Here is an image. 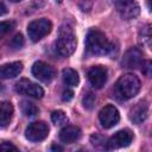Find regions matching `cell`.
I'll use <instances>...</instances> for the list:
<instances>
[{"instance_id": "cell-9", "label": "cell", "mask_w": 152, "mask_h": 152, "mask_svg": "<svg viewBox=\"0 0 152 152\" xmlns=\"http://www.w3.org/2000/svg\"><path fill=\"white\" fill-rule=\"evenodd\" d=\"M32 75L36 78H38L39 81H42L44 83H49L55 78L56 71L51 65H49L42 61H38L32 65Z\"/></svg>"}, {"instance_id": "cell-16", "label": "cell", "mask_w": 152, "mask_h": 152, "mask_svg": "<svg viewBox=\"0 0 152 152\" xmlns=\"http://www.w3.org/2000/svg\"><path fill=\"white\" fill-rule=\"evenodd\" d=\"M13 116V106L8 101H2L0 104V125L1 127H6Z\"/></svg>"}, {"instance_id": "cell-14", "label": "cell", "mask_w": 152, "mask_h": 152, "mask_svg": "<svg viewBox=\"0 0 152 152\" xmlns=\"http://www.w3.org/2000/svg\"><path fill=\"white\" fill-rule=\"evenodd\" d=\"M80 137H81V129L71 125L63 127L59 132V139L65 144H72L76 140H78Z\"/></svg>"}, {"instance_id": "cell-15", "label": "cell", "mask_w": 152, "mask_h": 152, "mask_svg": "<svg viewBox=\"0 0 152 152\" xmlns=\"http://www.w3.org/2000/svg\"><path fill=\"white\" fill-rule=\"evenodd\" d=\"M23 71V63L21 62H12L4 64L0 69V76L4 80L14 78Z\"/></svg>"}, {"instance_id": "cell-27", "label": "cell", "mask_w": 152, "mask_h": 152, "mask_svg": "<svg viewBox=\"0 0 152 152\" xmlns=\"http://www.w3.org/2000/svg\"><path fill=\"white\" fill-rule=\"evenodd\" d=\"M6 13V6L4 2H1V15H4Z\"/></svg>"}, {"instance_id": "cell-4", "label": "cell", "mask_w": 152, "mask_h": 152, "mask_svg": "<svg viewBox=\"0 0 152 152\" xmlns=\"http://www.w3.org/2000/svg\"><path fill=\"white\" fill-rule=\"evenodd\" d=\"M51 28H52L51 21L45 18H42L38 20H33L28 24L27 34L32 42H38L42 38H44L46 34H49Z\"/></svg>"}, {"instance_id": "cell-2", "label": "cell", "mask_w": 152, "mask_h": 152, "mask_svg": "<svg viewBox=\"0 0 152 152\" xmlns=\"http://www.w3.org/2000/svg\"><path fill=\"white\" fill-rule=\"evenodd\" d=\"M140 89V81L135 75H122L115 83V93L122 100L132 99L138 94Z\"/></svg>"}, {"instance_id": "cell-26", "label": "cell", "mask_w": 152, "mask_h": 152, "mask_svg": "<svg viewBox=\"0 0 152 152\" xmlns=\"http://www.w3.org/2000/svg\"><path fill=\"white\" fill-rule=\"evenodd\" d=\"M1 148H2V150H5V151H7V150H13V151H17V150H18V148H17L14 145L8 144V142H6V141H4V142L1 144Z\"/></svg>"}, {"instance_id": "cell-25", "label": "cell", "mask_w": 152, "mask_h": 152, "mask_svg": "<svg viewBox=\"0 0 152 152\" xmlns=\"http://www.w3.org/2000/svg\"><path fill=\"white\" fill-rule=\"evenodd\" d=\"M72 96H74V93H72L71 90L66 89V90H64V91H63V94H62V100L68 102V101H70V100L72 99Z\"/></svg>"}, {"instance_id": "cell-8", "label": "cell", "mask_w": 152, "mask_h": 152, "mask_svg": "<svg viewBox=\"0 0 152 152\" xmlns=\"http://www.w3.org/2000/svg\"><path fill=\"white\" fill-rule=\"evenodd\" d=\"M15 90L19 94H24V95H28L36 99H40L44 95V90L40 86L33 83L32 81L27 80V78H21L15 83Z\"/></svg>"}, {"instance_id": "cell-7", "label": "cell", "mask_w": 152, "mask_h": 152, "mask_svg": "<svg viewBox=\"0 0 152 152\" xmlns=\"http://www.w3.org/2000/svg\"><path fill=\"white\" fill-rule=\"evenodd\" d=\"M99 120H100L102 127L110 128V127L115 126L120 120L119 110L113 104H107L99 112Z\"/></svg>"}, {"instance_id": "cell-22", "label": "cell", "mask_w": 152, "mask_h": 152, "mask_svg": "<svg viewBox=\"0 0 152 152\" xmlns=\"http://www.w3.org/2000/svg\"><path fill=\"white\" fill-rule=\"evenodd\" d=\"M14 25H15L14 21H2L0 24V34L4 36L5 33L12 31L14 28Z\"/></svg>"}, {"instance_id": "cell-29", "label": "cell", "mask_w": 152, "mask_h": 152, "mask_svg": "<svg viewBox=\"0 0 152 152\" xmlns=\"http://www.w3.org/2000/svg\"><path fill=\"white\" fill-rule=\"evenodd\" d=\"M52 150H62V147H59V146H52Z\"/></svg>"}, {"instance_id": "cell-19", "label": "cell", "mask_w": 152, "mask_h": 152, "mask_svg": "<svg viewBox=\"0 0 152 152\" xmlns=\"http://www.w3.org/2000/svg\"><path fill=\"white\" fill-rule=\"evenodd\" d=\"M20 109H21L23 114L26 115V116H33L38 113V107L34 103H32L30 101H26V100L20 102Z\"/></svg>"}, {"instance_id": "cell-23", "label": "cell", "mask_w": 152, "mask_h": 152, "mask_svg": "<svg viewBox=\"0 0 152 152\" xmlns=\"http://www.w3.org/2000/svg\"><path fill=\"white\" fill-rule=\"evenodd\" d=\"M141 72L146 76H152V59L141 63Z\"/></svg>"}, {"instance_id": "cell-21", "label": "cell", "mask_w": 152, "mask_h": 152, "mask_svg": "<svg viewBox=\"0 0 152 152\" xmlns=\"http://www.w3.org/2000/svg\"><path fill=\"white\" fill-rule=\"evenodd\" d=\"M10 45H11V48H13V49H20V48L24 45V38H23V36H21L20 33L15 34V36L11 39Z\"/></svg>"}, {"instance_id": "cell-13", "label": "cell", "mask_w": 152, "mask_h": 152, "mask_svg": "<svg viewBox=\"0 0 152 152\" xmlns=\"http://www.w3.org/2000/svg\"><path fill=\"white\" fill-rule=\"evenodd\" d=\"M147 113H148V106H147V103L145 101H140L134 107H132V109L129 112V119L134 124L139 125V124H141V122H144L146 120Z\"/></svg>"}, {"instance_id": "cell-20", "label": "cell", "mask_w": 152, "mask_h": 152, "mask_svg": "<svg viewBox=\"0 0 152 152\" xmlns=\"http://www.w3.org/2000/svg\"><path fill=\"white\" fill-rule=\"evenodd\" d=\"M51 120L57 126H62V125H65L68 122V118H66V115H65V113L63 110H55V112H52Z\"/></svg>"}, {"instance_id": "cell-18", "label": "cell", "mask_w": 152, "mask_h": 152, "mask_svg": "<svg viewBox=\"0 0 152 152\" xmlns=\"http://www.w3.org/2000/svg\"><path fill=\"white\" fill-rule=\"evenodd\" d=\"M62 77H63L64 83L70 86V87H76L80 82L78 74L74 69H70V68H66L62 71Z\"/></svg>"}, {"instance_id": "cell-30", "label": "cell", "mask_w": 152, "mask_h": 152, "mask_svg": "<svg viewBox=\"0 0 152 152\" xmlns=\"http://www.w3.org/2000/svg\"><path fill=\"white\" fill-rule=\"evenodd\" d=\"M10 1H12V2H18V1H21V0H10Z\"/></svg>"}, {"instance_id": "cell-10", "label": "cell", "mask_w": 152, "mask_h": 152, "mask_svg": "<svg viewBox=\"0 0 152 152\" xmlns=\"http://www.w3.org/2000/svg\"><path fill=\"white\" fill-rule=\"evenodd\" d=\"M116 8L124 19H133L139 15L140 6L135 0H121L116 2Z\"/></svg>"}, {"instance_id": "cell-12", "label": "cell", "mask_w": 152, "mask_h": 152, "mask_svg": "<svg viewBox=\"0 0 152 152\" xmlns=\"http://www.w3.org/2000/svg\"><path fill=\"white\" fill-rule=\"evenodd\" d=\"M142 63V53L138 48H131L122 58V65L127 69H135Z\"/></svg>"}, {"instance_id": "cell-11", "label": "cell", "mask_w": 152, "mask_h": 152, "mask_svg": "<svg viewBox=\"0 0 152 152\" xmlns=\"http://www.w3.org/2000/svg\"><path fill=\"white\" fill-rule=\"evenodd\" d=\"M88 80L90 82V84L96 88L100 89L104 86L106 81H107V70L104 66L102 65H95L91 66L88 71Z\"/></svg>"}, {"instance_id": "cell-32", "label": "cell", "mask_w": 152, "mask_h": 152, "mask_svg": "<svg viewBox=\"0 0 152 152\" xmlns=\"http://www.w3.org/2000/svg\"><path fill=\"white\" fill-rule=\"evenodd\" d=\"M119 1H121V0H115V2H119Z\"/></svg>"}, {"instance_id": "cell-1", "label": "cell", "mask_w": 152, "mask_h": 152, "mask_svg": "<svg viewBox=\"0 0 152 152\" xmlns=\"http://www.w3.org/2000/svg\"><path fill=\"white\" fill-rule=\"evenodd\" d=\"M86 48L87 51L95 56H103L108 55L113 46L106 38L104 33L99 30H91L88 32L86 38Z\"/></svg>"}, {"instance_id": "cell-24", "label": "cell", "mask_w": 152, "mask_h": 152, "mask_svg": "<svg viewBox=\"0 0 152 152\" xmlns=\"http://www.w3.org/2000/svg\"><path fill=\"white\" fill-rule=\"evenodd\" d=\"M94 102H95V95H94L93 93H88V94L83 97V106H84L86 108H88V109H90V108L93 107Z\"/></svg>"}, {"instance_id": "cell-6", "label": "cell", "mask_w": 152, "mask_h": 152, "mask_svg": "<svg viewBox=\"0 0 152 152\" xmlns=\"http://www.w3.org/2000/svg\"><path fill=\"white\" fill-rule=\"evenodd\" d=\"M132 140H133V133L129 129H121V131H118L116 133H114V135H112L108 139L106 147L108 150L126 147L132 142Z\"/></svg>"}, {"instance_id": "cell-3", "label": "cell", "mask_w": 152, "mask_h": 152, "mask_svg": "<svg viewBox=\"0 0 152 152\" xmlns=\"http://www.w3.org/2000/svg\"><path fill=\"white\" fill-rule=\"evenodd\" d=\"M76 37L70 26L63 25L59 28L58 38L56 42V49L61 56L68 57L74 53L76 49Z\"/></svg>"}, {"instance_id": "cell-5", "label": "cell", "mask_w": 152, "mask_h": 152, "mask_svg": "<svg viewBox=\"0 0 152 152\" xmlns=\"http://www.w3.org/2000/svg\"><path fill=\"white\" fill-rule=\"evenodd\" d=\"M49 135V126L44 121H34L30 124L25 131V137L30 141L38 142Z\"/></svg>"}, {"instance_id": "cell-31", "label": "cell", "mask_w": 152, "mask_h": 152, "mask_svg": "<svg viewBox=\"0 0 152 152\" xmlns=\"http://www.w3.org/2000/svg\"><path fill=\"white\" fill-rule=\"evenodd\" d=\"M56 1H57V2H62L63 0H56Z\"/></svg>"}, {"instance_id": "cell-17", "label": "cell", "mask_w": 152, "mask_h": 152, "mask_svg": "<svg viewBox=\"0 0 152 152\" xmlns=\"http://www.w3.org/2000/svg\"><path fill=\"white\" fill-rule=\"evenodd\" d=\"M138 39L142 46L152 50V24H146L140 28Z\"/></svg>"}, {"instance_id": "cell-28", "label": "cell", "mask_w": 152, "mask_h": 152, "mask_svg": "<svg viewBox=\"0 0 152 152\" xmlns=\"http://www.w3.org/2000/svg\"><path fill=\"white\" fill-rule=\"evenodd\" d=\"M146 4H147V7L152 11V0H146Z\"/></svg>"}]
</instances>
